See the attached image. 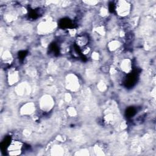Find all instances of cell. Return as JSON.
<instances>
[{
    "mask_svg": "<svg viewBox=\"0 0 156 156\" xmlns=\"http://www.w3.org/2000/svg\"><path fill=\"white\" fill-rule=\"evenodd\" d=\"M127 115L128 117H132L133 116L135 113H136V110L133 108H129L127 111Z\"/></svg>",
    "mask_w": 156,
    "mask_h": 156,
    "instance_id": "277c9868",
    "label": "cell"
},
{
    "mask_svg": "<svg viewBox=\"0 0 156 156\" xmlns=\"http://www.w3.org/2000/svg\"><path fill=\"white\" fill-rule=\"evenodd\" d=\"M88 42V37L85 35H81L79 36L77 39V45L79 47H82V46H85Z\"/></svg>",
    "mask_w": 156,
    "mask_h": 156,
    "instance_id": "7a4b0ae2",
    "label": "cell"
},
{
    "mask_svg": "<svg viewBox=\"0 0 156 156\" xmlns=\"http://www.w3.org/2000/svg\"><path fill=\"white\" fill-rule=\"evenodd\" d=\"M73 23L70 19L65 18L62 20L60 22V25L62 28H69L72 27Z\"/></svg>",
    "mask_w": 156,
    "mask_h": 156,
    "instance_id": "3957f363",
    "label": "cell"
},
{
    "mask_svg": "<svg viewBox=\"0 0 156 156\" xmlns=\"http://www.w3.org/2000/svg\"><path fill=\"white\" fill-rule=\"evenodd\" d=\"M22 144L18 142H10L7 147L9 154L12 155H17L19 154L22 151Z\"/></svg>",
    "mask_w": 156,
    "mask_h": 156,
    "instance_id": "6da1fadb",
    "label": "cell"
}]
</instances>
